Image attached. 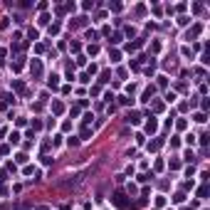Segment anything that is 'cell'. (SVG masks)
<instances>
[{
	"label": "cell",
	"instance_id": "cell-1",
	"mask_svg": "<svg viewBox=\"0 0 210 210\" xmlns=\"http://www.w3.org/2000/svg\"><path fill=\"white\" fill-rule=\"evenodd\" d=\"M114 203H116L119 208H126V200H124V193H116V195H114Z\"/></svg>",
	"mask_w": 210,
	"mask_h": 210
},
{
	"label": "cell",
	"instance_id": "cell-3",
	"mask_svg": "<svg viewBox=\"0 0 210 210\" xmlns=\"http://www.w3.org/2000/svg\"><path fill=\"white\" fill-rule=\"evenodd\" d=\"M40 69H42V67H40V62L32 59V74H40Z\"/></svg>",
	"mask_w": 210,
	"mask_h": 210
},
{
	"label": "cell",
	"instance_id": "cell-2",
	"mask_svg": "<svg viewBox=\"0 0 210 210\" xmlns=\"http://www.w3.org/2000/svg\"><path fill=\"white\" fill-rule=\"evenodd\" d=\"M146 131H148V134H153V131H156V121H153V119L146 124Z\"/></svg>",
	"mask_w": 210,
	"mask_h": 210
}]
</instances>
